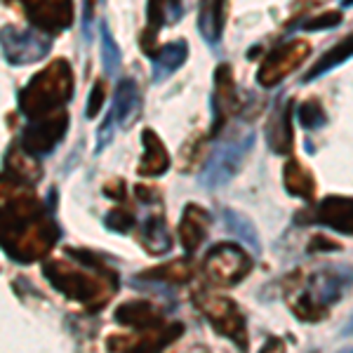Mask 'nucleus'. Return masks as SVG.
I'll use <instances>...</instances> for the list:
<instances>
[{"label":"nucleus","instance_id":"2eb2a0df","mask_svg":"<svg viewBox=\"0 0 353 353\" xmlns=\"http://www.w3.org/2000/svg\"><path fill=\"white\" fill-rule=\"evenodd\" d=\"M141 144H144V156H141L139 165H137V174L139 176H161L170 170V151L165 149L163 139L153 130L146 128L141 132Z\"/></svg>","mask_w":353,"mask_h":353},{"label":"nucleus","instance_id":"1a4fd4ad","mask_svg":"<svg viewBox=\"0 0 353 353\" xmlns=\"http://www.w3.org/2000/svg\"><path fill=\"white\" fill-rule=\"evenodd\" d=\"M68 130V113L59 111L54 116H48L43 121H33L28 128L24 130V137H21V146L26 151H31L33 156H45L54 149L61 141V137L66 134Z\"/></svg>","mask_w":353,"mask_h":353},{"label":"nucleus","instance_id":"20e7f679","mask_svg":"<svg viewBox=\"0 0 353 353\" xmlns=\"http://www.w3.org/2000/svg\"><path fill=\"white\" fill-rule=\"evenodd\" d=\"M193 304H196V309L205 316V321L212 325L214 332H219L221 337L231 339L238 349H243V351L248 349L250 346L248 323H245L241 306H238L231 297L201 288L193 292Z\"/></svg>","mask_w":353,"mask_h":353},{"label":"nucleus","instance_id":"f03ea898","mask_svg":"<svg viewBox=\"0 0 353 353\" xmlns=\"http://www.w3.org/2000/svg\"><path fill=\"white\" fill-rule=\"evenodd\" d=\"M43 273L57 292L81 301L90 313L109 304L118 290V273L109 264H83L68 254L50 259Z\"/></svg>","mask_w":353,"mask_h":353},{"label":"nucleus","instance_id":"cd10ccee","mask_svg":"<svg viewBox=\"0 0 353 353\" xmlns=\"http://www.w3.org/2000/svg\"><path fill=\"white\" fill-rule=\"evenodd\" d=\"M134 196H137V201L144 203V205H151V203L161 201V193H158L156 186H149V184H144V181L134 186Z\"/></svg>","mask_w":353,"mask_h":353},{"label":"nucleus","instance_id":"ddd939ff","mask_svg":"<svg viewBox=\"0 0 353 353\" xmlns=\"http://www.w3.org/2000/svg\"><path fill=\"white\" fill-rule=\"evenodd\" d=\"M116 323H121L123 327L130 330H149L163 325L165 316L149 299H130L116 309Z\"/></svg>","mask_w":353,"mask_h":353},{"label":"nucleus","instance_id":"9b49d317","mask_svg":"<svg viewBox=\"0 0 353 353\" xmlns=\"http://www.w3.org/2000/svg\"><path fill=\"white\" fill-rule=\"evenodd\" d=\"M210 226H212V214L208 210L196 203L186 205L179 221V245L184 248L186 254H193L205 243Z\"/></svg>","mask_w":353,"mask_h":353},{"label":"nucleus","instance_id":"423d86ee","mask_svg":"<svg viewBox=\"0 0 353 353\" xmlns=\"http://www.w3.org/2000/svg\"><path fill=\"white\" fill-rule=\"evenodd\" d=\"M311 54V45L306 41H288L278 48H273L266 59L261 61L259 73H257V83L261 88H276L281 81H285L290 73L294 71L299 64H304V59Z\"/></svg>","mask_w":353,"mask_h":353},{"label":"nucleus","instance_id":"dca6fc26","mask_svg":"<svg viewBox=\"0 0 353 353\" xmlns=\"http://www.w3.org/2000/svg\"><path fill=\"white\" fill-rule=\"evenodd\" d=\"M139 245L146 250L153 257H163L172 250V236L168 231V224H165L163 214H149L141 224L139 231Z\"/></svg>","mask_w":353,"mask_h":353},{"label":"nucleus","instance_id":"f8f14e48","mask_svg":"<svg viewBox=\"0 0 353 353\" xmlns=\"http://www.w3.org/2000/svg\"><path fill=\"white\" fill-rule=\"evenodd\" d=\"M311 221L325 224L330 229L353 236V198L346 196H327L316 205L311 212Z\"/></svg>","mask_w":353,"mask_h":353},{"label":"nucleus","instance_id":"6e6552de","mask_svg":"<svg viewBox=\"0 0 353 353\" xmlns=\"http://www.w3.org/2000/svg\"><path fill=\"white\" fill-rule=\"evenodd\" d=\"M181 334H184L181 323L165 321L163 325L137 330L134 334H109L106 346H109V351H161L179 339Z\"/></svg>","mask_w":353,"mask_h":353},{"label":"nucleus","instance_id":"0eeeda50","mask_svg":"<svg viewBox=\"0 0 353 353\" xmlns=\"http://www.w3.org/2000/svg\"><path fill=\"white\" fill-rule=\"evenodd\" d=\"M17 5L38 31L59 33L73 24V0H8Z\"/></svg>","mask_w":353,"mask_h":353},{"label":"nucleus","instance_id":"a878e982","mask_svg":"<svg viewBox=\"0 0 353 353\" xmlns=\"http://www.w3.org/2000/svg\"><path fill=\"white\" fill-rule=\"evenodd\" d=\"M341 24V12L337 10H330V12H321L318 17H313L304 24L306 31H318V28H330V26H337Z\"/></svg>","mask_w":353,"mask_h":353},{"label":"nucleus","instance_id":"6ab92c4d","mask_svg":"<svg viewBox=\"0 0 353 353\" xmlns=\"http://www.w3.org/2000/svg\"><path fill=\"white\" fill-rule=\"evenodd\" d=\"M139 276L146 278V281H163V283H172V285H184V283H189L196 276V269H193V259L184 257V259H170L161 266L146 269Z\"/></svg>","mask_w":353,"mask_h":353},{"label":"nucleus","instance_id":"a211bd4d","mask_svg":"<svg viewBox=\"0 0 353 353\" xmlns=\"http://www.w3.org/2000/svg\"><path fill=\"white\" fill-rule=\"evenodd\" d=\"M283 181H285V191L290 196L313 203V198H316V179H313L311 170L306 165H301L297 158H288L285 168H283Z\"/></svg>","mask_w":353,"mask_h":353},{"label":"nucleus","instance_id":"bb28decb","mask_svg":"<svg viewBox=\"0 0 353 353\" xmlns=\"http://www.w3.org/2000/svg\"><path fill=\"white\" fill-rule=\"evenodd\" d=\"M104 99H106V83L97 81L92 92H90V99H88V118H97V113L101 111V106H104Z\"/></svg>","mask_w":353,"mask_h":353},{"label":"nucleus","instance_id":"4be33fe9","mask_svg":"<svg viewBox=\"0 0 353 353\" xmlns=\"http://www.w3.org/2000/svg\"><path fill=\"white\" fill-rule=\"evenodd\" d=\"M349 57H353V33H351V36H346L344 41H339L327 54H323L321 59L313 64L311 71L304 76V83L316 81L318 76H323V73L330 71V68H334L337 64H341V61H346Z\"/></svg>","mask_w":353,"mask_h":353},{"label":"nucleus","instance_id":"f3484780","mask_svg":"<svg viewBox=\"0 0 353 353\" xmlns=\"http://www.w3.org/2000/svg\"><path fill=\"white\" fill-rule=\"evenodd\" d=\"M5 176L19 184H38L43 176V168L38 165V161L33 158L31 151H26L24 146H14L8 153V165H5Z\"/></svg>","mask_w":353,"mask_h":353},{"label":"nucleus","instance_id":"393cba45","mask_svg":"<svg viewBox=\"0 0 353 353\" xmlns=\"http://www.w3.org/2000/svg\"><path fill=\"white\" fill-rule=\"evenodd\" d=\"M184 59H186V43L184 41L168 45V48H163L161 54H158V64H161V68H165V73H172L174 68H179V64Z\"/></svg>","mask_w":353,"mask_h":353},{"label":"nucleus","instance_id":"412c9836","mask_svg":"<svg viewBox=\"0 0 353 353\" xmlns=\"http://www.w3.org/2000/svg\"><path fill=\"white\" fill-rule=\"evenodd\" d=\"M226 21V0H201V28L208 41H217Z\"/></svg>","mask_w":353,"mask_h":353},{"label":"nucleus","instance_id":"c756f323","mask_svg":"<svg viewBox=\"0 0 353 353\" xmlns=\"http://www.w3.org/2000/svg\"><path fill=\"white\" fill-rule=\"evenodd\" d=\"M104 193L111 198V201H125V181L123 179H111L109 184L104 186Z\"/></svg>","mask_w":353,"mask_h":353},{"label":"nucleus","instance_id":"2f4dec72","mask_svg":"<svg viewBox=\"0 0 353 353\" xmlns=\"http://www.w3.org/2000/svg\"><path fill=\"white\" fill-rule=\"evenodd\" d=\"M92 5H94V0H90V8H92Z\"/></svg>","mask_w":353,"mask_h":353},{"label":"nucleus","instance_id":"7c9ffc66","mask_svg":"<svg viewBox=\"0 0 353 353\" xmlns=\"http://www.w3.org/2000/svg\"><path fill=\"white\" fill-rule=\"evenodd\" d=\"M344 3H346V5H353V0H344Z\"/></svg>","mask_w":353,"mask_h":353},{"label":"nucleus","instance_id":"7ed1b4c3","mask_svg":"<svg viewBox=\"0 0 353 353\" xmlns=\"http://www.w3.org/2000/svg\"><path fill=\"white\" fill-rule=\"evenodd\" d=\"M73 97V71L66 59L50 61L19 92V111L28 121H43L64 111Z\"/></svg>","mask_w":353,"mask_h":353},{"label":"nucleus","instance_id":"c85d7f7f","mask_svg":"<svg viewBox=\"0 0 353 353\" xmlns=\"http://www.w3.org/2000/svg\"><path fill=\"white\" fill-rule=\"evenodd\" d=\"M306 250H309L311 254H316V252H321V250H325V252H330V250H341V245L330 241V238H325V236H313Z\"/></svg>","mask_w":353,"mask_h":353},{"label":"nucleus","instance_id":"b1692460","mask_svg":"<svg viewBox=\"0 0 353 353\" xmlns=\"http://www.w3.org/2000/svg\"><path fill=\"white\" fill-rule=\"evenodd\" d=\"M134 224H137L134 214L125 208H113L104 219V226L113 233H130L134 229Z\"/></svg>","mask_w":353,"mask_h":353},{"label":"nucleus","instance_id":"39448f33","mask_svg":"<svg viewBox=\"0 0 353 353\" xmlns=\"http://www.w3.org/2000/svg\"><path fill=\"white\" fill-rule=\"evenodd\" d=\"M254 261L238 243H219L205 254L203 259V273L208 276L210 283L221 288L238 285L250 271H252Z\"/></svg>","mask_w":353,"mask_h":353},{"label":"nucleus","instance_id":"9d476101","mask_svg":"<svg viewBox=\"0 0 353 353\" xmlns=\"http://www.w3.org/2000/svg\"><path fill=\"white\" fill-rule=\"evenodd\" d=\"M241 111V101H238L236 81H233V71L229 64H219L214 71V121L210 134L217 137L221 128L226 125L231 116Z\"/></svg>","mask_w":353,"mask_h":353},{"label":"nucleus","instance_id":"f257e3e1","mask_svg":"<svg viewBox=\"0 0 353 353\" xmlns=\"http://www.w3.org/2000/svg\"><path fill=\"white\" fill-rule=\"evenodd\" d=\"M10 186V196L3 193V221L0 236L3 248L17 261H36L54 248L59 226L48 214V208L28 184L3 179Z\"/></svg>","mask_w":353,"mask_h":353},{"label":"nucleus","instance_id":"aec40b11","mask_svg":"<svg viewBox=\"0 0 353 353\" xmlns=\"http://www.w3.org/2000/svg\"><path fill=\"white\" fill-rule=\"evenodd\" d=\"M139 113V94H137V85L132 81H121L116 92V106H113L111 118H118L123 128H130V123Z\"/></svg>","mask_w":353,"mask_h":353},{"label":"nucleus","instance_id":"4468645a","mask_svg":"<svg viewBox=\"0 0 353 353\" xmlns=\"http://www.w3.org/2000/svg\"><path fill=\"white\" fill-rule=\"evenodd\" d=\"M292 116H294V101H288L283 109H278L271 116L269 125H266V141L273 153L288 156L294 149V128H292Z\"/></svg>","mask_w":353,"mask_h":353},{"label":"nucleus","instance_id":"5701e85b","mask_svg":"<svg viewBox=\"0 0 353 353\" xmlns=\"http://www.w3.org/2000/svg\"><path fill=\"white\" fill-rule=\"evenodd\" d=\"M325 121H327V113L318 99H306L299 106V123L306 130H318L321 125H325Z\"/></svg>","mask_w":353,"mask_h":353}]
</instances>
